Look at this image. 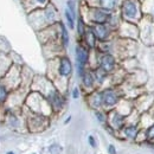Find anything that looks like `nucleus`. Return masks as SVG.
<instances>
[{
	"mask_svg": "<svg viewBox=\"0 0 154 154\" xmlns=\"http://www.w3.org/2000/svg\"><path fill=\"white\" fill-rule=\"evenodd\" d=\"M107 152H108V154H117V149H116L115 145L109 143L108 147H107Z\"/></svg>",
	"mask_w": 154,
	"mask_h": 154,
	"instance_id": "nucleus-26",
	"label": "nucleus"
},
{
	"mask_svg": "<svg viewBox=\"0 0 154 154\" xmlns=\"http://www.w3.org/2000/svg\"><path fill=\"white\" fill-rule=\"evenodd\" d=\"M139 25V31H140V37L139 40H141L143 44L148 46L154 45V21L148 16H143L142 19L140 20Z\"/></svg>",
	"mask_w": 154,
	"mask_h": 154,
	"instance_id": "nucleus-2",
	"label": "nucleus"
},
{
	"mask_svg": "<svg viewBox=\"0 0 154 154\" xmlns=\"http://www.w3.org/2000/svg\"><path fill=\"white\" fill-rule=\"evenodd\" d=\"M117 65L116 58L112 54H102L98 59V68H101L102 70H104L107 74H112L114 72Z\"/></svg>",
	"mask_w": 154,
	"mask_h": 154,
	"instance_id": "nucleus-7",
	"label": "nucleus"
},
{
	"mask_svg": "<svg viewBox=\"0 0 154 154\" xmlns=\"http://www.w3.org/2000/svg\"><path fill=\"white\" fill-rule=\"evenodd\" d=\"M121 16L125 21L139 24L143 17L141 2H139V0H123L121 5Z\"/></svg>",
	"mask_w": 154,
	"mask_h": 154,
	"instance_id": "nucleus-1",
	"label": "nucleus"
},
{
	"mask_svg": "<svg viewBox=\"0 0 154 154\" xmlns=\"http://www.w3.org/2000/svg\"><path fill=\"white\" fill-rule=\"evenodd\" d=\"M48 152H49V154H60L62 153V147L58 143H52L49 146Z\"/></svg>",
	"mask_w": 154,
	"mask_h": 154,
	"instance_id": "nucleus-24",
	"label": "nucleus"
},
{
	"mask_svg": "<svg viewBox=\"0 0 154 154\" xmlns=\"http://www.w3.org/2000/svg\"><path fill=\"white\" fill-rule=\"evenodd\" d=\"M90 29L93 30L96 39L100 42L104 43L110 36V29L109 26H107V24H96V25H93Z\"/></svg>",
	"mask_w": 154,
	"mask_h": 154,
	"instance_id": "nucleus-12",
	"label": "nucleus"
},
{
	"mask_svg": "<svg viewBox=\"0 0 154 154\" xmlns=\"http://www.w3.org/2000/svg\"><path fill=\"white\" fill-rule=\"evenodd\" d=\"M6 95H7L6 89H5L2 85H0V101H4V100L6 98Z\"/></svg>",
	"mask_w": 154,
	"mask_h": 154,
	"instance_id": "nucleus-27",
	"label": "nucleus"
},
{
	"mask_svg": "<svg viewBox=\"0 0 154 154\" xmlns=\"http://www.w3.org/2000/svg\"><path fill=\"white\" fill-rule=\"evenodd\" d=\"M75 56L77 63V74L79 77H82L85 72V66L89 62V49L85 45L78 44L75 50Z\"/></svg>",
	"mask_w": 154,
	"mask_h": 154,
	"instance_id": "nucleus-3",
	"label": "nucleus"
},
{
	"mask_svg": "<svg viewBox=\"0 0 154 154\" xmlns=\"http://www.w3.org/2000/svg\"><path fill=\"white\" fill-rule=\"evenodd\" d=\"M116 2H117V0H98L100 7L106 11H109V12H112L115 8Z\"/></svg>",
	"mask_w": 154,
	"mask_h": 154,
	"instance_id": "nucleus-19",
	"label": "nucleus"
},
{
	"mask_svg": "<svg viewBox=\"0 0 154 154\" xmlns=\"http://www.w3.org/2000/svg\"><path fill=\"white\" fill-rule=\"evenodd\" d=\"M59 37H60V43H62V45L64 46V48H66L68 45H69V32H68V29H66V26L60 21L59 23Z\"/></svg>",
	"mask_w": 154,
	"mask_h": 154,
	"instance_id": "nucleus-18",
	"label": "nucleus"
},
{
	"mask_svg": "<svg viewBox=\"0 0 154 154\" xmlns=\"http://www.w3.org/2000/svg\"><path fill=\"white\" fill-rule=\"evenodd\" d=\"M85 31H87L85 23H84V20H83L82 17H79V18H78V21H77V33H78V36H79V37H82V38H83V36H84Z\"/></svg>",
	"mask_w": 154,
	"mask_h": 154,
	"instance_id": "nucleus-22",
	"label": "nucleus"
},
{
	"mask_svg": "<svg viewBox=\"0 0 154 154\" xmlns=\"http://www.w3.org/2000/svg\"><path fill=\"white\" fill-rule=\"evenodd\" d=\"M7 154H14V153H13V152H8Z\"/></svg>",
	"mask_w": 154,
	"mask_h": 154,
	"instance_id": "nucleus-32",
	"label": "nucleus"
},
{
	"mask_svg": "<svg viewBox=\"0 0 154 154\" xmlns=\"http://www.w3.org/2000/svg\"><path fill=\"white\" fill-rule=\"evenodd\" d=\"M33 154H37V153H33Z\"/></svg>",
	"mask_w": 154,
	"mask_h": 154,
	"instance_id": "nucleus-33",
	"label": "nucleus"
},
{
	"mask_svg": "<svg viewBox=\"0 0 154 154\" xmlns=\"http://www.w3.org/2000/svg\"><path fill=\"white\" fill-rule=\"evenodd\" d=\"M122 137L128 141H136L137 136L141 132V128L139 126V122H127V125L120 131Z\"/></svg>",
	"mask_w": 154,
	"mask_h": 154,
	"instance_id": "nucleus-8",
	"label": "nucleus"
},
{
	"mask_svg": "<svg viewBox=\"0 0 154 154\" xmlns=\"http://www.w3.org/2000/svg\"><path fill=\"white\" fill-rule=\"evenodd\" d=\"M83 40H84L85 46H87L88 49H94V48L96 46L97 39H96V37H95V35H94V32H93L91 29H89V30L85 31V33H84V36H83Z\"/></svg>",
	"mask_w": 154,
	"mask_h": 154,
	"instance_id": "nucleus-17",
	"label": "nucleus"
},
{
	"mask_svg": "<svg viewBox=\"0 0 154 154\" xmlns=\"http://www.w3.org/2000/svg\"><path fill=\"white\" fill-rule=\"evenodd\" d=\"M70 121H71V116H68V117H66V120H65V122H64V123H65V125H66V123H69V122H70Z\"/></svg>",
	"mask_w": 154,
	"mask_h": 154,
	"instance_id": "nucleus-30",
	"label": "nucleus"
},
{
	"mask_svg": "<svg viewBox=\"0 0 154 154\" xmlns=\"http://www.w3.org/2000/svg\"><path fill=\"white\" fill-rule=\"evenodd\" d=\"M94 115H95L97 121L100 123H102V125H106L108 122V116L106 115V113L103 110H95L94 112Z\"/></svg>",
	"mask_w": 154,
	"mask_h": 154,
	"instance_id": "nucleus-23",
	"label": "nucleus"
},
{
	"mask_svg": "<svg viewBox=\"0 0 154 154\" xmlns=\"http://www.w3.org/2000/svg\"><path fill=\"white\" fill-rule=\"evenodd\" d=\"M48 123H46V117L44 115H40L37 114L36 116L31 117L30 121H29V127L31 131L33 132H40V131H44L46 128Z\"/></svg>",
	"mask_w": 154,
	"mask_h": 154,
	"instance_id": "nucleus-14",
	"label": "nucleus"
},
{
	"mask_svg": "<svg viewBox=\"0 0 154 154\" xmlns=\"http://www.w3.org/2000/svg\"><path fill=\"white\" fill-rule=\"evenodd\" d=\"M88 143H89V146H90L91 148H96L97 147V141L94 135H89V136H88Z\"/></svg>",
	"mask_w": 154,
	"mask_h": 154,
	"instance_id": "nucleus-25",
	"label": "nucleus"
},
{
	"mask_svg": "<svg viewBox=\"0 0 154 154\" xmlns=\"http://www.w3.org/2000/svg\"><path fill=\"white\" fill-rule=\"evenodd\" d=\"M89 104L94 110H101L103 108V100H102V91H94L89 96Z\"/></svg>",
	"mask_w": 154,
	"mask_h": 154,
	"instance_id": "nucleus-15",
	"label": "nucleus"
},
{
	"mask_svg": "<svg viewBox=\"0 0 154 154\" xmlns=\"http://www.w3.org/2000/svg\"><path fill=\"white\" fill-rule=\"evenodd\" d=\"M64 16H65L68 26L72 30L75 27V20H76V8H75V1L74 0H68L66 8L64 11Z\"/></svg>",
	"mask_w": 154,
	"mask_h": 154,
	"instance_id": "nucleus-13",
	"label": "nucleus"
},
{
	"mask_svg": "<svg viewBox=\"0 0 154 154\" xmlns=\"http://www.w3.org/2000/svg\"><path fill=\"white\" fill-rule=\"evenodd\" d=\"M37 1H38L39 4H42V5H44V4L46 2V0H37Z\"/></svg>",
	"mask_w": 154,
	"mask_h": 154,
	"instance_id": "nucleus-31",
	"label": "nucleus"
},
{
	"mask_svg": "<svg viewBox=\"0 0 154 154\" xmlns=\"http://www.w3.org/2000/svg\"><path fill=\"white\" fill-rule=\"evenodd\" d=\"M102 100H103V107L107 109H114L116 106L120 103L121 97L120 94L115 89L108 88L102 90Z\"/></svg>",
	"mask_w": 154,
	"mask_h": 154,
	"instance_id": "nucleus-5",
	"label": "nucleus"
},
{
	"mask_svg": "<svg viewBox=\"0 0 154 154\" xmlns=\"http://www.w3.org/2000/svg\"><path fill=\"white\" fill-rule=\"evenodd\" d=\"M143 134L146 137V142L154 145V122L143 129Z\"/></svg>",
	"mask_w": 154,
	"mask_h": 154,
	"instance_id": "nucleus-20",
	"label": "nucleus"
},
{
	"mask_svg": "<svg viewBox=\"0 0 154 154\" xmlns=\"http://www.w3.org/2000/svg\"><path fill=\"white\" fill-rule=\"evenodd\" d=\"M44 97H45L46 101L49 102V104H50L52 112H59V110H62V109L64 108V106H65V98H64V96H63L58 90H56L55 88L49 89V90L46 91V94H45Z\"/></svg>",
	"mask_w": 154,
	"mask_h": 154,
	"instance_id": "nucleus-4",
	"label": "nucleus"
},
{
	"mask_svg": "<svg viewBox=\"0 0 154 154\" xmlns=\"http://www.w3.org/2000/svg\"><path fill=\"white\" fill-rule=\"evenodd\" d=\"M58 75L63 78H66L72 74V63L66 56H63V57L59 58V62H58Z\"/></svg>",
	"mask_w": 154,
	"mask_h": 154,
	"instance_id": "nucleus-10",
	"label": "nucleus"
},
{
	"mask_svg": "<svg viewBox=\"0 0 154 154\" xmlns=\"http://www.w3.org/2000/svg\"><path fill=\"white\" fill-rule=\"evenodd\" d=\"M110 12L106 11L101 7H96L91 10V21L94 23V25L96 24H107L109 17H110Z\"/></svg>",
	"mask_w": 154,
	"mask_h": 154,
	"instance_id": "nucleus-11",
	"label": "nucleus"
},
{
	"mask_svg": "<svg viewBox=\"0 0 154 154\" xmlns=\"http://www.w3.org/2000/svg\"><path fill=\"white\" fill-rule=\"evenodd\" d=\"M108 123L113 131H121L127 125V116L117 110H112L108 115Z\"/></svg>",
	"mask_w": 154,
	"mask_h": 154,
	"instance_id": "nucleus-6",
	"label": "nucleus"
},
{
	"mask_svg": "<svg viewBox=\"0 0 154 154\" xmlns=\"http://www.w3.org/2000/svg\"><path fill=\"white\" fill-rule=\"evenodd\" d=\"M93 74H94V76H95V81H96L98 84L103 83V82L107 79L108 75H109V74H107L104 70H102L101 68H97L96 70H94Z\"/></svg>",
	"mask_w": 154,
	"mask_h": 154,
	"instance_id": "nucleus-21",
	"label": "nucleus"
},
{
	"mask_svg": "<svg viewBox=\"0 0 154 154\" xmlns=\"http://www.w3.org/2000/svg\"><path fill=\"white\" fill-rule=\"evenodd\" d=\"M148 17H149V18H151V19H152L154 21V8L152 10V11H151V13L148 14Z\"/></svg>",
	"mask_w": 154,
	"mask_h": 154,
	"instance_id": "nucleus-29",
	"label": "nucleus"
},
{
	"mask_svg": "<svg viewBox=\"0 0 154 154\" xmlns=\"http://www.w3.org/2000/svg\"><path fill=\"white\" fill-rule=\"evenodd\" d=\"M72 97H74L75 100H77V98L79 97V89H78V88H74V89H72Z\"/></svg>",
	"mask_w": 154,
	"mask_h": 154,
	"instance_id": "nucleus-28",
	"label": "nucleus"
},
{
	"mask_svg": "<svg viewBox=\"0 0 154 154\" xmlns=\"http://www.w3.org/2000/svg\"><path fill=\"white\" fill-rule=\"evenodd\" d=\"M137 101L140 102V106L135 107V108H136L135 110H136L139 114H142V113H145V112H148L149 108L153 106L154 96L152 95V94L146 93V94H143V95H141V96L137 97Z\"/></svg>",
	"mask_w": 154,
	"mask_h": 154,
	"instance_id": "nucleus-9",
	"label": "nucleus"
},
{
	"mask_svg": "<svg viewBox=\"0 0 154 154\" xmlns=\"http://www.w3.org/2000/svg\"><path fill=\"white\" fill-rule=\"evenodd\" d=\"M81 79H82L83 87L87 88V89H93L95 83H96L93 71H89V70H85V72L83 74V76L81 77Z\"/></svg>",
	"mask_w": 154,
	"mask_h": 154,
	"instance_id": "nucleus-16",
	"label": "nucleus"
}]
</instances>
